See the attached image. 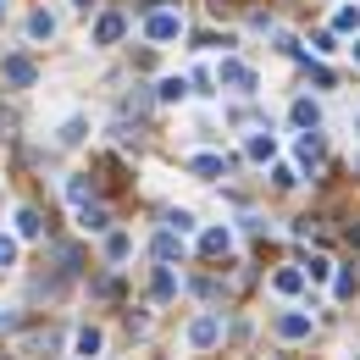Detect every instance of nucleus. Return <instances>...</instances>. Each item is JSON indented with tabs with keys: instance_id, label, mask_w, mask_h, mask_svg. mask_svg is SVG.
<instances>
[{
	"instance_id": "31",
	"label": "nucleus",
	"mask_w": 360,
	"mask_h": 360,
	"mask_svg": "<svg viewBox=\"0 0 360 360\" xmlns=\"http://www.w3.org/2000/svg\"><path fill=\"white\" fill-rule=\"evenodd\" d=\"M72 6H78V11H89V6H94V0H72Z\"/></svg>"
},
{
	"instance_id": "16",
	"label": "nucleus",
	"mask_w": 360,
	"mask_h": 360,
	"mask_svg": "<svg viewBox=\"0 0 360 360\" xmlns=\"http://www.w3.org/2000/svg\"><path fill=\"white\" fill-rule=\"evenodd\" d=\"M288 117H294V128H321V105H316V100H294Z\"/></svg>"
},
{
	"instance_id": "22",
	"label": "nucleus",
	"mask_w": 360,
	"mask_h": 360,
	"mask_svg": "<svg viewBox=\"0 0 360 360\" xmlns=\"http://www.w3.org/2000/svg\"><path fill=\"white\" fill-rule=\"evenodd\" d=\"M84 134H89V122H84V117H72V122L56 134V144H84Z\"/></svg>"
},
{
	"instance_id": "1",
	"label": "nucleus",
	"mask_w": 360,
	"mask_h": 360,
	"mask_svg": "<svg viewBox=\"0 0 360 360\" xmlns=\"http://www.w3.org/2000/svg\"><path fill=\"white\" fill-rule=\"evenodd\" d=\"M211 78H217V84H222V89H233V94H255V72H250V67H244V61H238V56H222V61H217V72H211Z\"/></svg>"
},
{
	"instance_id": "27",
	"label": "nucleus",
	"mask_w": 360,
	"mask_h": 360,
	"mask_svg": "<svg viewBox=\"0 0 360 360\" xmlns=\"http://www.w3.org/2000/svg\"><path fill=\"white\" fill-rule=\"evenodd\" d=\"M271 183H277V188H294L300 172H294V167H271Z\"/></svg>"
},
{
	"instance_id": "2",
	"label": "nucleus",
	"mask_w": 360,
	"mask_h": 360,
	"mask_svg": "<svg viewBox=\"0 0 360 360\" xmlns=\"http://www.w3.org/2000/svg\"><path fill=\"white\" fill-rule=\"evenodd\" d=\"M144 34H150L155 45H172V39H183V17H178V11H167V6H150Z\"/></svg>"
},
{
	"instance_id": "26",
	"label": "nucleus",
	"mask_w": 360,
	"mask_h": 360,
	"mask_svg": "<svg viewBox=\"0 0 360 360\" xmlns=\"http://www.w3.org/2000/svg\"><path fill=\"white\" fill-rule=\"evenodd\" d=\"M67 200L84 205V200H89V183H84V178H67Z\"/></svg>"
},
{
	"instance_id": "11",
	"label": "nucleus",
	"mask_w": 360,
	"mask_h": 360,
	"mask_svg": "<svg viewBox=\"0 0 360 360\" xmlns=\"http://www.w3.org/2000/svg\"><path fill=\"white\" fill-rule=\"evenodd\" d=\"M100 344H105V333H100V327H78V333H72V349H78L84 360L100 355Z\"/></svg>"
},
{
	"instance_id": "30",
	"label": "nucleus",
	"mask_w": 360,
	"mask_h": 360,
	"mask_svg": "<svg viewBox=\"0 0 360 360\" xmlns=\"http://www.w3.org/2000/svg\"><path fill=\"white\" fill-rule=\"evenodd\" d=\"M311 45H316V56H333V50H338V39H333V34H316Z\"/></svg>"
},
{
	"instance_id": "23",
	"label": "nucleus",
	"mask_w": 360,
	"mask_h": 360,
	"mask_svg": "<svg viewBox=\"0 0 360 360\" xmlns=\"http://www.w3.org/2000/svg\"><path fill=\"white\" fill-rule=\"evenodd\" d=\"M128 250H134V238H128V233H111V238H105V255H111V261H122Z\"/></svg>"
},
{
	"instance_id": "8",
	"label": "nucleus",
	"mask_w": 360,
	"mask_h": 360,
	"mask_svg": "<svg viewBox=\"0 0 360 360\" xmlns=\"http://www.w3.org/2000/svg\"><path fill=\"white\" fill-rule=\"evenodd\" d=\"M294 161H300L305 172H316V167H321V139H316L311 128H305V134H300V144H294Z\"/></svg>"
},
{
	"instance_id": "12",
	"label": "nucleus",
	"mask_w": 360,
	"mask_h": 360,
	"mask_svg": "<svg viewBox=\"0 0 360 360\" xmlns=\"http://www.w3.org/2000/svg\"><path fill=\"white\" fill-rule=\"evenodd\" d=\"M78 227H84V233H105V227H111L105 205H89V200H84V205H78Z\"/></svg>"
},
{
	"instance_id": "13",
	"label": "nucleus",
	"mask_w": 360,
	"mask_h": 360,
	"mask_svg": "<svg viewBox=\"0 0 360 360\" xmlns=\"http://www.w3.org/2000/svg\"><path fill=\"white\" fill-rule=\"evenodd\" d=\"M150 294L167 305V300H178V277H172V266H155V277H150Z\"/></svg>"
},
{
	"instance_id": "9",
	"label": "nucleus",
	"mask_w": 360,
	"mask_h": 360,
	"mask_svg": "<svg viewBox=\"0 0 360 360\" xmlns=\"http://www.w3.org/2000/svg\"><path fill=\"white\" fill-rule=\"evenodd\" d=\"M300 288H305V271H300V266L271 271V294H283V300H288V294H300Z\"/></svg>"
},
{
	"instance_id": "35",
	"label": "nucleus",
	"mask_w": 360,
	"mask_h": 360,
	"mask_svg": "<svg viewBox=\"0 0 360 360\" xmlns=\"http://www.w3.org/2000/svg\"><path fill=\"white\" fill-rule=\"evenodd\" d=\"M355 360H360V355H355Z\"/></svg>"
},
{
	"instance_id": "24",
	"label": "nucleus",
	"mask_w": 360,
	"mask_h": 360,
	"mask_svg": "<svg viewBox=\"0 0 360 360\" xmlns=\"http://www.w3.org/2000/svg\"><path fill=\"white\" fill-rule=\"evenodd\" d=\"M167 227H172V233H194V211H167Z\"/></svg>"
},
{
	"instance_id": "10",
	"label": "nucleus",
	"mask_w": 360,
	"mask_h": 360,
	"mask_svg": "<svg viewBox=\"0 0 360 360\" xmlns=\"http://www.w3.org/2000/svg\"><path fill=\"white\" fill-rule=\"evenodd\" d=\"M233 250V227H211V233H200V255H227Z\"/></svg>"
},
{
	"instance_id": "17",
	"label": "nucleus",
	"mask_w": 360,
	"mask_h": 360,
	"mask_svg": "<svg viewBox=\"0 0 360 360\" xmlns=\"http://www.w3.org/2000/svg\"><path fill=\"white\" fill-rule=\"evenodd\" d=\"M183 94H188V78H161V84H155V100H161V105H178Z\"/></svg>"
},
{
	"instance_id": "4",
	"label": "nucleus",
	"mask_w": 360,
	"mask_h": 360,
	"mask_svg": "<svg viewBox=\"0 0 360 360\" xmlns=\"http://www.w3.org/2000/svg\"><path fill=\"white\" fill-rule=\"evenodd\" d=\"M0 78H6L11 89H28L39 72H34V61H28V56H6V61H0Z\"/></svg>"
},
{
	"instance_id": "32",
	"label": "nucleus",
	"mask_w": 360,
	"mask_h": 360,
	"mask_svg": "<svg viewBox=\"0 0 360 360\" xmlns=\"http://www.w3.org/2000/svg\"><path fill=\"white\" fill-rule=\"evenodd\" d=\"M355 139H360V111H355Z\"/></svg>"
},
{
	"instance_id": "20",
	"label": "nucleus",
	"mask_w": 360,
	"mask_h": 360,
	"mask_svg": "<svg viewBox=\"0 0 360 360\" xmlns=\"http://www.w3.org/2000/svg\"><path fill=\"white\" fill-rule=\"evenodd\" d=\"M333 28L338 34H360V6H338L333 11Z\"/></svg>"
},
{
	"instance_id": "14",
	"label": "nucleus",
	"mask_w": 360,
	"mask_h": 360,
	"mask_svg": "<svg viewBox=\"0 0 360 360\" xmlns=\"http://www.w3.org/2000/svg\"><path fill=\"white\" fill-rule=\"evenodd\" d=\"M305 283H333V271H338V261H333V255H311V261H305Z\"/></svg>"
},
{
	"instance_id": "6",
	"label": "nucleus",
	"mask_w": 360,
	"mask_h": 360,
	"mask_svg": "<svg viewBox=\"0 0 360 360\" xmlns=\"http://www.w3.org/2000/svg\"><path fill=\"white\" fill-rule=\"evenodd\" d=\"M122 34H128V17H122V11H105V17L94 22V45H117Z\"/></svg>"
},
{
	"instance_id": "3",
	"label": "nucleus",
	"mask_w": 360,
	"mask_h": 360,
	"mask_svg": "<svg viewBox=\"0 0 360 360\" xmlns=\"http://www.w3.org/2000/svg\"><path fill=\"white\" fill-rule=\"evenodd\" d=\"M222 344V316L217 311H200L188 321V349H217Z\"/></svg>"
},
{
	"instance_id": "28",
	"label": "nucleus",
	"mask_w": 360,
	"mask_h": 360,
	"mask_svg": "<svg viewBox=\"0 0 360 360\" xmlns=\"http://www.w3.org/2000/svg\"><path fill=\"white\" fill-rule=\"evenodd\" d=\"M311 84H316V89H333V67L316 61V67H311Z\"/></svg>"
},
{
	"instance_id": "7",
	"label": "nucleus",
	"mask_w": 360,
	"mask_h": 360,
	"mask_svg": "<svg viewBox=\"0 0 360 360\" xmlns=\"http://www.w3.org/2000/svg\"><path fill=\"white\" fill-rule=\"evenodd\" d=\"M244 155H250V161H277V139H271L266 128H255V134L244 139Z\"/></svg>"
},
{
	"instance_id": "18",
	"label": "nucleus",
	"mask_w": 360,
	"mask_h": 360,
	"mask_svg": "<svg viewBox=\"0 0 360 360\" xmlns=\"http://www.w3.org/2000/svg\"><path fill=\"white\" fill-rule=\"evenodd\" d=\"M188 172H200V178H217V172H227V155H188Z\"/></svg>"
},
{
	"instance_id": "15",
	"label": "nucleus",
	"mask_w": 360,
	"mask_h": 360,
	"mask_svg": "<svg viewBox=\"0 0 360 360\" xmlns=\"http://www.w3.org/2000/svg\"><path fill=\"white\" fill-rule=\"evenodd\" d=\"M28 39H56V11H45V6H39V11L28 17Z\"/></svg>"
},
{
	"instance_id": "25",
	"label": "nucleus",
	"mask_w": 360,
	"mask_h": 360,
	"mask_svg": "<svg viewBox=\"0 0 360 360\" xmlns=\"http://www.w3.org/2000/svg\"><path fill=\"white\" fill-rule=\"evenodd\" d=\"M17 261V233H0V266Z\"/></svg>"
},
{
	"instance_id": "33",
	"label": "nucleus",
	"mask_w": 360,
	"mask_h": 360,
	"mask_svg": "<svg viewBox=\"0 0 360 360\" xmlns=\"http://www.w3.org/2000/svg\"><path fill=\"white\" fill-rule=\"evenodd\" d=\"M0 22H6V0H0Z\"/></svg>"
},
{
	"instance_id": "34",
	"label": "nucleus",
	"mask_w": 360,
	"mask_h": 360,
	"mask_svg": "<svg viewBox=\"0 0 360 360\" xmlns=\"http://www.w3.org/2000/svg\"><path fill=\"white\" fill-rule=\"evenodd\" d=\"M355 61H360V39H355Z\"/></svg>"
},
{
	"instance_id": "21",
	"label": "nucleus",
	"mask_w": 360,
	"mask_h": 360,
	"mask_svg": "<svg viewBox=\"0 0 360 360\" xmlns=\"http://www.w3.org/2000/svg\"><path fill=\"white\" fill-rule=\"evenodd\" d=\"M178 233H172V227H167V233H161V238H155V261H178Z\"/></svg>"
},
{
	"instance_id": "29",
	"label": "nucleus",
	"mask_w": 360,
	"mask_h": 360,
	"mask_svg": "<svg viewBox=\"0 0 360 360\" xmlns=\"http://www.w3.org/2000/svg\"><path fill=\"white\" fill-rule=\"evenodd\" d=\"M333 288L338 294H355V271H333Z\"/></svg>"
},
{
	"instance_id": "5",
	"label": "nucleus",
	"mask_w": 360,
	"mask_h": 360,
	"mask_svg": "<svg viewBox=\"0 0 360 360\" xmlns=\"http://www.w3.org/2000/svg\"><path fill=\"white\" fill-rule=\"evenodd\" d=\"M277 338H288V344L311 338V316H305V311H283V316H277Z\"/></svg>"
},
{
	"instance_id": "19",
	"label": "nucleus",
	"mask_w": 360,
	"mask_h": 360,
	"mask_svg": "<svg viewBox=\"0 0 360 360\" xmlns=\"http://www.w3.org/2000/svg\"><path fill=\"white\" fill-rule=\"evenodd\" d=\"M39 233H45L39 211H34V205H22V211H17V238H39Z\"/></svg>"
}]
</instances>
